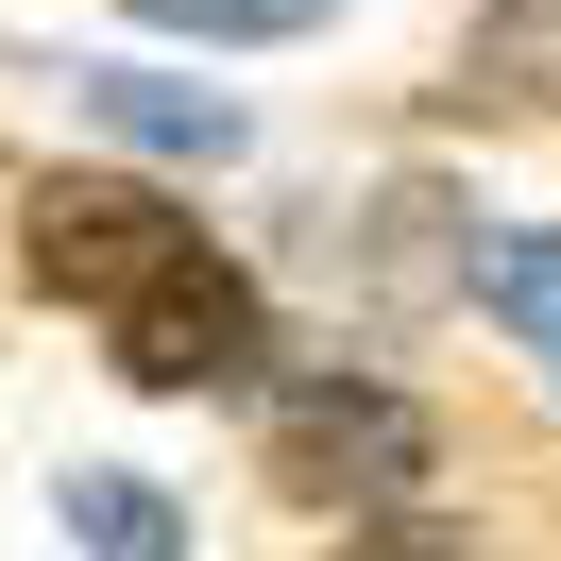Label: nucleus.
<instances>
[{
	"label": "nucleus",
	"instance_id": "nucleus-1",
	"mask_svg": "<svg viewBox=\"0 0 561 561\" xmlns=\"http://www.w3.org/2000/svg\"><path fill=\"white\" fill-rule=\"evenodd\" d=\"M18 255H35V289L51 307H153L171 273H205V221L171 205V187H137V171H35V205H18Z\"/></svg>",
	"mask_w": 561,
	"mask_h": 561
},
{
	"label": "nucleus",
	"instance_id": "nucleus-2",
	"mask_svg": "<svg viewBox=\"0 0 561 561\" xmlns=\"http://www.w3.org/2000/svg\"><path fill=\"white\" fill-rule=\"evenodd\" d=\"M255 443H273V493H307V511H409L425 459H443L409 391H391V375H341V357H323V375H289Z\"/></svg>",
	"mask_w": 561,
	"mask_h": 561
},
{
	"label": "nucleus",
	"instance_id": "nucleus-3",
	"mask_svg": "<svg viewBox=\"0 0 561 561\" xmlns=\"http://www.w3.org/2000/svg\"><path fill=\"white\" fill-rule=\"evenodd\" d=\"M103 341H119V375H137V391H239L255 357H273V307H255V273H221V255H205V273H171L153 307H119Z\"/></svg>",
	"mask_w": 561,
	"mask_h": 561
},
{
	"label": "nucleus",
	"instance_id": "nucleus-4",
	"mask_svg": "<svg viewBox=\"0 0 561 561\" xmlns=\"http://www.w3.org/2000/svg\"><path fill=\"white\" fill-rule=\"evenodd\" d=\"M85 119H103V137H137V153H239V103H221V85H187V69H85Z\"/></svg>",
	"mask_w": 561,
	"mask_h": 561
},
{
	"label": "nucleus",
	"instance_id": "nucleus-5",
	"mask_svg": "<svg viewBox=\"0 0 561 561\" xmlns=\"http://www.w3.org/2000/svg\"><path fill=\"white\" fill-rule=\"evenodd\" d=\"M477 307L527 341V375L561 391V221H511V239H477Z\"/></svg>",
	"mask_w": 561,
	"mask_h": 561
},
{
	"label": "nucleus",
	"instance_id": "nucleus-6",
	"mask_svg": "<svg viewBox=\"0 0 561 561\" xmlns=\"http://www.w3.org/2000/svg\"><path fill=\"white\" fill-rule=\"evenodd\" d=\"M51 511H69V545H85V561H187V511H171L153 477H119V459H85Z\"/></svg>",
	"mask_w": 561,
	"mask_h": 561
},
{
	"label": "nucleus",
	"instance_id": "nucleus-7",
	"mask_svg": "<svg viewBox=\"0 0 561 561\" xmlns=\"http://www.w3.org/2000/svg\"><path fill=\"white\" fill-rule=\"evenodd\" d=\"M153 35H205V51H239V35H323L341 0H137Z\"/></svg>",
	"mask_w": 561,
	"mask_h": 561
}]
</instances>
